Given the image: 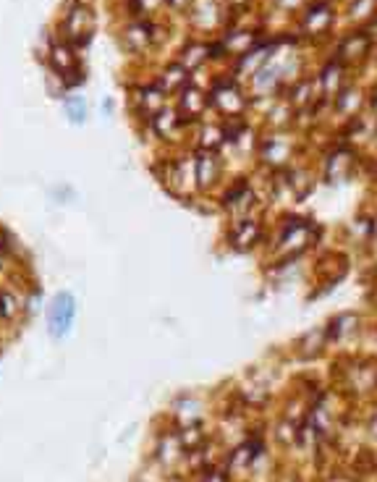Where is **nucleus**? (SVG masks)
Masks as SVG:
<instances>
[{
  "label": "nucleus",
  "instance_id": "4",
  "mask_svg": "<svg viewBox=\"0 0 377 482\" xmlns=\"http://www.w3.org/2000/svg\"><path fill=\"white\" fill-rule=\"evenodd\" d=\"M262 239V225L254 215L247 217H236L228 228V244H231L236 252H247L249 247H254L257 241Z\"/></svg>",
  "mask_w": 377,
  "mask_h": 482
},
{
  "label": "nucleus",
  "instance_id": "2",
  "mask_svg": "<svg viewBox=\"0 0 377 482\" xmlns=\"http://www.w3.org/2000/svg\"><path fill=\"white\" fill-rule=\"evenodd\" d=\"M162 181L170 194L186 197V194L200 192L197 189V170H194V158H168L165 160V173Z\"/></svg>",
  "mask_w": 377,
  "mask_h": 482
},
{
  "label": "nucleus",
  "instance_id": "6",
  "mask_svg": "<svg viewBox=\"0 0 377 482\" xmlns=\"http://www.w3.org/2000/svg\"><path fill=\"white\" fill-rule=\"evenodd\" d=\"M178 123H181V118H178L173 111H165V108H160V111L155 113L153 118L147 120V126L153 129V134L157 139H168L170 134H173V129H176Z\"/></svg>",
  "mask_w": 377,
  "mask_h": 482
},
{
  "label": "nucleus",
  "instance_id": "3",
  "mask_svg": "<svg viewBox=\"0 0 377 482\" xmlns=\"http://www.w3.org/2000/svg\"><path fill=\"white\" fill-rule=\"evenodd\" d=\"M63 37L71 45H87L92 40V11L89 6H71L63 19Z\"/></svg>",
  "mask_w": 377,
  "mask_h": 482
},
{
  "label": "nucleus",
  "instance_id": "8",
  "mask_svg": "<svg viewBox=\"0 0 377 482\" xmlns=\"http://www.w3.org/2000/svg\"><path fill=\"white\" fill-rule=\"evenodd\" d=\"M11 257H14V239H11V233L0 225V270L9 265Z\"/></svg>",
  "mask_w": 377,
  "mask_h": 482
},
{
  "label": "nucleus",
  "instance_id": "9",
  "mask_svg": "<svg viewBox=\"0 0 377 482\" xmlns=\"http://www.w3.org/2000/svg\"><path fill=\"white\" fill-rule=\"evenodd\" d=\"M0 354H3V344H0Z\"/></svg>",
  "mask_w": 377,
  "mask_h": 482
},
{
  "label": "nucleus",
  "instance_id": "1",
  "mask_svg": "<svg viewBox=\"0 0 377 482\" xmlns=\"http://www.w3.org/2000/svg\"><path fill=\"white\" fill-rule=\"evenodd\" d=\"M76 314H79V302L73 297L71 291H58L56 297L50 299L48 312H45V325H48V333L56 341H63L68 333H71L73 322H76Z\"/></svg>",
  "mask_w": 377,
  "mask_h": 482
},
{
  "label": "nucleus",
  "instance_id": "5",
  "mask_svg": "<svg viewBox=\"0 0 377 482\" xmlns=\"http://www.w3.org/2000/svg\"><path fill=\"white\" fill-rule=\"evenodd\" d=\"M194 170H197V189L200 192H210L212 186L223 176V163L212 150H200L194 158Z\"/></svg>",
  "mask_w": 377,
  "mask_h": 482
},
{
  "label": "nucleus",
  "instance_id": "7",
  "mask_svg": "<svg viewBox=\"0 0 377 482\" xmlns=\"http://www.w3.org/2000/svg\"><path fill=\"white\" fill-rule=\"evenodd\" d=\"M63 113H66V118H68V123H73V126H81L84 120H87V100L81 95H68L63 100Z\"/></svg>",
  "mask_w": 377,
  "mask_h": 482
}]
</instances>
